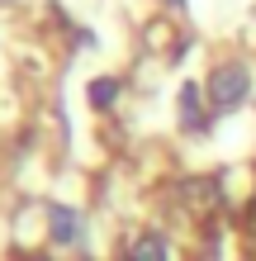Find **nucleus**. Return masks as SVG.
Returning a JSON list of instances; mask_svg holds the SVG:
<instances>
[{"mask_svg":"<svg viewBox=\"0 0 256 261\" xmlns=\"http://www.w3.org/2000/svg\"><path fill=\"white\" fill-rule=\"evenodd\" d=\"M180 114H185V128H200V124H204V110H200V86H180Z\"/></svg>","mask_w":256,"mask_h":261,"instance_id":"nucleus-4","label":"nucleus"},{"mask_svg":"<svg viewBox=\"0 0 256 261\" xmlns=\"http://www.w3.org/2000/svg\"><path fill=\"white\" fill-rule=\"evenodd\" d=\"M247 90H251V76H247V67L242 62H223V67H214L209 71V105H214V114H228V110H237V105L247 100Z\"/></svg>","mask_w":256,"mask_h":261,"instance_id":"nucleus-1","label":"nucleus"},{"mask_svg":"<svg viewBox=\"0 0 256 261\" xmlns=\"http://www.w3.org/2000/svg\"><path fill=\"white\" fill-rule=\"evenodd\" d=\"M247 223H251V228H256V204H251V214H247Z\"/></svg>","mask_w":256,"mask_h":261,"instance_id":"nucleus-6","label":"nucleus"},{"mask_svg":"<svg viewBox=\"0 0 256 261\" xmlns=\"http://www.w3.org/2000/svg\"><path fill=\"white\" fill-rule=\"evenodd\" d=\"M48 228H52V242H62V247H76L81 242V214L71 209V204H52L48 209Z\"/></svg>","mask_w":256,"mask_h":261,"instance_id":"nucleus-2","label":"nucleus"},{"mask_svg":"<svg viewBox=\"0 0 256 261\" xmlns=\"http://www.w3.org/2000/svg\"><path fill=\"white\" fill-rule=\"evenodd\" d=\"M176 5H180V0H176Z\"/></svg>","mask_w":256,"mask_h":261,"instance_id":"nucleus-7","label":"nucleus"},{"mask_svg":"<svg viewBox=\"0 0 256 261\" xmlns=\"http://www.w3.org/2000/svg\"><path fill=\"white\" fill-rule=\"evenodd\" d=\"M114 90H119V81H109V76H104V81H90V105H95V110L114 105Z\"/></svg>","mask_w":256,"mask_h":261,"instance_id":"nucleus-5","label":"nucleus"},{"mask_svg":"<svg viewBox=\"0 0 256 261\" xmlns=\"http://www.w3.org/2000/svg\"><path fill=\"white\" fill-rule=\"evenodd\" d=\"M133 261H166V238H157V233H143L138 242L128 247Z\"/></svg>","mask_w":256,"mask_h":261,"instance_id":"nucleus-3","label":"nucleus"}]
</instances>
